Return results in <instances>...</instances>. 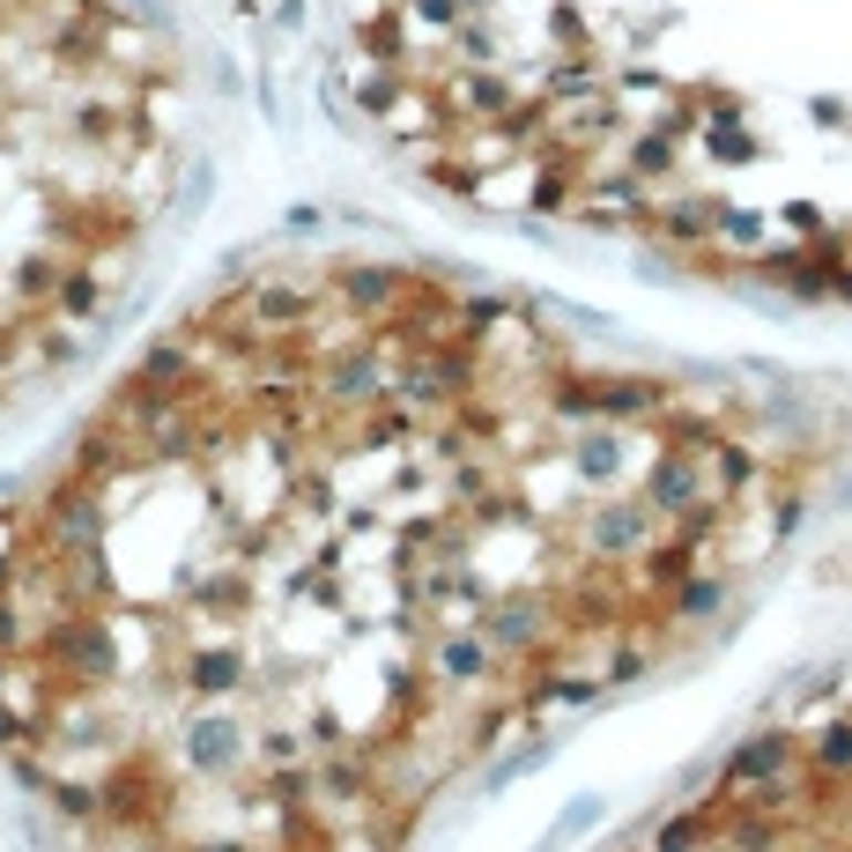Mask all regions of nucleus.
Listing matches in <instances>:
<instances>
[{
  "mask_svg": "<svg viewBox=\"0 0 852 852\" xmlns=\"http://www.w3.org/2000/svg\"><path fill=\"white\" fill-rule=\"evenodd\" d=\"M741 408L438 274H260L0 549V734L164 852H401L541 705L697 637L793 519Z\"/></svg>",
  "mask_w": 852,
  "mask_h": 852,
  "instance_id": "obj_1",
  "label": "nucleus"
},
{
  "mask_svg": "<svg viewBox=\"0 0 852 852\" xmlns=\"http://www.w3.org/2000/svg\"><path fill=\"white\" fill-rule=\"evenodd\" d=\"M689 38L697 0H356L371 104L445 186L756 268Z\"/></svg>",
  "mask_w": 852,
  "mask_h": 852,
  "instance_id": "obj_2",
  "label": "nucleus"
}]
</instances>
